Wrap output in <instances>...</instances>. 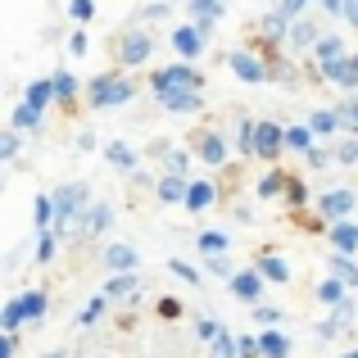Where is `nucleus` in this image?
<instances>
[{
  "instance_id": "7c9ffc66",
  "label": "nucleus",
  "mask_w": 358,
  "mask_h": 358,
  "mask_svg": "<svg viewBox=\"0 0 358 358\" xmlns=\"http://www.w3.org/2000/svg\"><path fill=\"white\" fill-rule=\"evenodd\" d=\"M195 245H200V259H218V254L231 250V236H227V231H218V227H204L200 236H195Z\"/></svg>"
},
{
  "instance_id": "79ce46f5",
  "label": "nucleus",
  "mask_w": 358,
  "mask_h": 358,
  "mask_svg": "<svg viewBox=\"0 0 358 358\" xmlns=\"http://www.w3.org/2000/svg\"><path fill=\"white\" fill-rule=\"evenodd\" d=\"M55 254H59V236H55V231H41V236H36V250H32L36 268H45V263H55Z\"/></svg>"
},
{
  "instance_id": "e433bc0d",
  "label": "nucleus",
  "mask_w": 358,
  "mask_h": 358,
  "mask_svg": "<svg viewBox=\"0 0 358 358\" xmlns=\"http://www.w3.org/2000/svg\"><path fill=\"white\" fill-rule=\"evenodd\" d=\"M317 69H327V64H341L345 59V41H341V32H327L322 41H317Z\"/></svg>"
},
{
  "instance_id": "aec40b11",
  "label": "nucleus",
  "mask_w": 358,
  "mask_h": 358,
  "mask_svg": "<svg viewBox=\"0 0 358 358\" xmlns=\"http://www.w3.org/2000/svg\"><path fill=\"white\" fill-rule=\"evenodd\" d=\"M259 36L268 45H286L290 41V18L281 14V9H268V14L259 18Z\"/></svg>"
},
{
  "instance_id": "4c0bfd02",
  "label": "nucleus",
  "mask_w": 358,
  "mask_h": 358,
  "mask_svg": "<svg viewBox=\"0 0 358 358\" xmlns=\"http://www.w3.org/2000/svg\"><path fill=\"white\" fill-rule=\"evenodd\" d=\"M32 222H36V236H41V231H55V200L50 195H36L32 200Z\"/></svg>"
},
{
  "instance_id": "7ed1b4c3",
  "label": "nucleus",
  "mask_w": 358,
  "mask_h": 358,
  "mask_svg": "<svg viewBox=\"0 0 358 358\" xmlns=\"http://www.w3.org/2000/svg\"><path fill=\"white\" fill-rule=\"evenodd\" d=\"M150 87H155V96H164V91H204V73L177 59V64H168V69L150 73Z\"/></svg>"
},
{
  "instance_id": "09e8293b",
  "label": "nucleus",
  "mask_w": 358,
  "mask_h": 358,
  "mask_svg": "<svg viewBox=\"0 0 358 358\" xmlns=\"http://www.w3.org/2000/svg\"><path fill=\"white\" fill-rule=\"evenodd\" d=\"M331 159H336V150H327V145H313V150L304 155V168H308V173H322V168L331 164Z\"/></svg>"
},
{
  "instance_id": "b1692460",
  "label": "nucleus",
  "mask_w": 358,
  "mask_h": 358,
  "mask_svg": "<svg viewBox=\"0 0 358 358\" xmlns=\"http://www.w3.org/2000/svg\"><path fill=\"white\" fill-rule=\"evenodd\" d=\"M155 195H159V204H186V195H191V177H168V173H159Z\"/></svg>"
},
{
  "instance_id": "1a4fd4ad",
  "label": "nucleus",
  "mask_w": 358,
  "mask_h": 358,
  "mask_svg": "<svg viewBox=\"0 0 358 358\" xmlns=\"http://www.w3.org/2000/svg\"><path fill=\"white\" fill-rule=\"evenodd\" d=\"M354 317H358V304H354V299H345L341 308H327V317L313 327V336H317V341H341V336L354 331Z\"/></svg>"
},
{
  "instance_id": "2eb2a0df",
  "label": "nucleus",
  "mask_w": 358,
  "mask_h": 358,
  "mask_svg": "<svg viewBox=\"0 0 358 358\" xmlns=\"http://www.w3.org/2000/svg\"><path fill=\"white\" fill-rule=\"evenodd\" d=\"M213 204H218V182H209V177H191V195H186L182 209L191 213V218H200V213H209Z\"/></svg>"
},
{
  "instance_id": "cd10ccee",
  "label": "nucleus",
  "mask_w": 358,
  "mask_h": 358,
  "mask_svg": "<svg viewBox=\"0 0 358 358\" xmlns=\"http://www.w3.org/2000/svg\"><path fill=\"white\" fill-rule=\"evenodd\" d=\"M114 227V209H109V204H91V213H87V222H82V231L78 236H105V231Z\"/></svg>"
},
{
  "instance_id": "603ef678",
  "label": "nucleus",
  "mask_w": 358,
  "mask_h": 358,
  "mask_svg": "<svg viewBox=\"0 0 358 358\" xmlns=\"http://www.w3.org/2000/svg\"><path fill=\"white\" fill-rule=\"evenodd\" d=\"M69 18L73 23H91L96 18V0H69Z\"/></svg>"
},
{
  "instance_id": "0e129e2a",
  "label": "nucleus",
  "mask_w": 358,
  "mask_h": 358,
  "mask_svg": "<svg viewBox=\"0 0 358 358\" xmlns=\"http://www.w3.org/2000/svg\"><path fill=\"white\" fill-rule=\"evenodd\" d=\"M317 5L327 9V14H336V18H345V0H317Z\"/></svg>"
},
{
  "instance_id": "8fccbe9b",
  "label": "nucleus",
  "mask_w": 358,
  "mask_h": 358,
  "mask_svg": "<svg viewBox=\"0 0 358 358\" xmlns=\"http://www.w3.org/2000/svg\"><path fill=\"white\" fill-rule=\"evenodd\" d=\"M336 114H341L345 131H350V136H358V96H354V100H341V105H336Z\"/></svg>"
},
{
  "instance_id": "49530a36",
  "label": "nucleus",
  "mask_w": 358,
  "mask_h": 358,
  "mask_svg": "<svg viewBox=\"0 0 358 358\" xmlns=\"http://www.w3.org/2000/svg\"><path fill=\"white\" fill-rule=\"evenodd\" d=\"M195 336H200L204 345H213L222 336V322H218V317H209V313H200V317H195Z\"/></svg>"
},
{
  "instance_id": "3c124183",
  "label": "nucleus",
  "mask_w": 358,
  "mask_h": 358,
  "mask_svg": "<svg viewBox=\"0 0 358 358\" xmlns=\"http://www.w3.org/2000/svg\"><path fill=\"white\" fill-rule=\"evenodd\" d=\"M336 164H345V168L358 164V136H345L341 145H336Z\"/></svg>"
},
{
  "instance_id": "a878e982",
  "label": "nucleus",
  "mask_w": 358,
  "mask_h": 358,
  "mask_svg": "<svg viewBox=\"0 0 358 358\" xmlns=\"http://www.w3.org/2000/svg\"><path fill=\"white\" fill-rule=\"evenodd\" d=\"M105 159L118 168V173H131V177L141 173V159H136V150H131L127 141H109V145H105Z\"/></svg>"
},
{
  "instance_id": "052dcab7",
  "label": "nucleus",
  "mask_w": 358,
  "mask_h": 358,
  "mask_svg": "<svg viewBox=\"0 0 358 358\" xmlns=\"http://www.w3.org/2000/svg\"><path fill=\"white\" fill-rule=\"evenodd\" d=\"M18 354V336H0V358H14Z\"/></svg>"
},
{
  "instance_id": "ea45409f",
  "label": "nucleus",
  "mask_w": 358,
  "mask_h": 358,
  "mask_svg": "<svg viewBox=\"0 0 358 358\" xmlns=\"http://www.w3.org/2000/svg\"><path fill=\"white\" fill-rule=\"evenodd\" d=\"M168 272H173V277H177V281H182V286H200V281H204V272H200V268H195V263H186V259H177V254H173V259H168Z\"/></svg>"
},
{
  "instance_id": "f704fd0d",
  "label": "nucleus",
  "mask_w": 358,
  "mask_h": 358,
  "mask_svg": "<svg viewBox=\"0 0 358 358\" xmlns=\"http://www.w3.org/2000/svg\"><path fill=\"white\" fill-rule=\"evenodd\" d=\"M259 345H263V358H290V350H295L281 327H277V331H259Z\"/></svg>"
},
{
  "instance_id": "20e7f679",
  "label": "nucleus",
  "mask_w": 358,
  "mask_h": 358,
  "mask_svg": "<svg viewBox=\"0 0 358 358\" xmlns=\"http://www.w3.org/2000/svg\"><path fill=\"white\" fill-rule=\"evenodd\" d=\"M354 209H358V191H354V186H336V191H322V195H317V213H322L327 227L350 222Z\"/></svg>"
},
{
  "instance_id": "338daca9",
  "label": "nucleus",
  "mask_w": 358,
  "mask_h": 358,
  "mask_svg": "<svg viewBox=\"0 0 358 358\" xmlns=\"http://www.w3.org/2000/svg\"><path fill=\"white\" fill-rule=\"evenodd\" d=\"M341 358H358V345H354V350H345V354H341Z\"/></svg>"
},
{
  "instance_id": "f03ea898",
  "label": "nucleus",
  "mask_w": 358,
  "mask_h": 358,
  "mask_svg": "<svg viewBox=\"0 0 358 358\" xmlns=\"http://www.w3.org/2000/svg\"><path fill=\"white\" fill-rule=\"evenodd\" d=\"M131 96H136V82H131L122 69L96 73V78L87 82V105L96 109V114H109V109H122V105H131Z\"/></svg>"
},
{
  "instance_id": "c85d7f7f",
  "label": "nucleus",
  "mask_w": 358,
  "mask_h": 358,
  "mask_svg": "<svg viewBox=\"0 0 358 358\" xmlns=\"http://www.w3.org/2000/svg\"><path fill=\"white\" fill-rule=\"evenodd\" d=\"M18 295H23V304H27V327H41L45 322V313H50V295H45L41 286H27V290H18Z\"/></svg>"
},
{
  "instance_id": "4be33fe9",
  "label": "nucleus",
  "mask_w": 358,
  "mask_h": 358,
  "mask_svg": "<svg viewBox=\"0 0 358 358\" xmlns=\"http://www.w3.org/2000/svg\"><path fill=\"white\" fill-rule=\"evenodd\" d=\"M23 327H27V304L23 295H9L5 308H0V336H18Z\"/></svg>"
},
{
  "instance_id": "72a5a7b5",
  "label": "nucleus",
  "mask_w": 358,
  "mask_h": 358,
  "mask_svg": "<svg viewBox=\"0 0 358 358\" xmlns=\"http://www.w3.org/2000/svg\"><path fill=\"white\" fill-rule=\"evenodd\" d=\"M313 145H317V136H313L308 122H290V127H286V150H290V155H308Z\"/></svg>"
},
{
  "instance_id": "c9c22d12",
  "label": "nucleus",
  "mask_w": 358,
  "mask_h": 358,
  "mask_svg": "<svg viewBox=\"0 0 358 358\" xmlns=\"http://www.w3.org/2000/svg\"><path fill=\"white\" fill-rule=\"evenodd\" d=\"M313 295H317V304H327V308H341L345 299H350V286H345V281H336V277H322V286H317Z\"/></svg>"
},
{
  "instance_id": "58836bf2",
  "label": "nucleus",
  "mask_w": 358,
  "mask_h": 358,
  "mask_svg": "<svg viewBox=\"0 0 358 358\" xmlns=\"http://www.w3.org/2000/svg\"><path fill=\"white\" fill-rule=\"evenodd\" d=\"M250 322L259 327V331H277V327L286 322V313H281V308H272V304H259V308H250Z\"/></svg>"
},
{
  "instance_id": "e2e57ef3",
  "label": "nucleus",
  "mask_w": 358,
  "mask_h": 358,
  "mask_svg": "<svg viewBox=\"0 0 358 358\" xmlns=\"http://www.w3.org/2000/svg\"><path fill=\"white\" fill-rule=\"evenodd\" d=\"M345 23L358 32V0H345Z\"/></svg>"
},
{
  "instance_id": "6e6d98bb",
  "label": "nucleus",
  "mask_w": 358,
  "mask_h": 358,
  "mask_svg": "<svg viewBox=\"0 0 358 358\" xmlns=\"http://www.w3.org/2000/svg\"><path fill=\"white\" fill-rule=\"evenodd\" d=\"M277 9H281V14H286V18H290V23H295V18H304V9H308V0H281V5H277Z\"/></svg>"
},
{
  "instance_id": "412c9836",
  "label": "nucleus",
  "mask_w": 358,
  "mask_h": 358,
  "mask_svg": "<svg viewBox=\"0 0 358 358\" xmlns=\"http://www.w3.org/2000/svg\"><path fill=\"white\" fill-rule=\"evenodd\" d=\"M159 105H164L168 114H200L204 109V91H164Z\"/></svg>"
},
{
  "instance_id": "bb28decb",
  "label": "nucleus",
  "mask_w": 358,
  "mask_h": 358,
  "mask_svg": "<svg viewBox=\"0 0 358 358\" xmlns=\"http://www.w3.org/2000/svg\"><path fill=\"white\" fill-rule=\"evenodd\" d=\"M23 105H32L36 114H45V109L55 105V82H50V78H36V82H27V91H23Z\"/></svg>"
},
{
  "instance_id": "864d4df0",
  "label": "nucleus",
  "mask_w": 358,
  "mask_h": 358,
  "mask_svg": "<svg viewBox=\"0 0 358 358\" xmlns=\"http://www.w3.org/2000/svg\"><path fill=\"white\" fill-rule=\"evenodd\" d=\"M236 350H241V358H263L259 336H236Z\"/></svg>"
},
{
  "instance_id": "a19ab883",
  "label": "nucleus",
  "mask_w": 358,
  "mask_h": 358,
  "mask_svg": "<svg viewBox=\"0 0 358 358\" xmlns=\"http://www.w3.org/2000/svg\"><path fill=\"white\" fill-rule=\"evenodd\" d=\"M105 308H109V299L96 295V299H87V304L78 308V317H73V322H78V327H96L100 317H105Z\"/></svg>"
},
{
  "instance_id": "774afa93",
  "label": "nucleus",
  "mask_w": 358,
  "mask_h": 358,
  "mask_svg": "<svg viewBox=\"0 0 358 358\" xmlns=\"http://www.w3.org/2000/svg\"><path fill=\"white\" fill-rule=\"evenodd\" d=\"M272 5H281V0H272Z\"/></svg>"
},
{
  "instance_id": "bf43d9fd",
  "label": "nucleus",
  "mask_w": 358,
  "mask_h": 358,
  "mask_svg": "<svg viewBox=\"0 0 358 358\" xmlns=\"http://www.w3.org/2000/svg\"><path fill=\"white\" fill-rule=\"evenodd\" d=\"M159 317H182V304L177 299H159Z\"/></svg>"
},
{
  "instance_id": "a211bd4d",
  "label": "nucleus",
  "mask_w": 358,
  "mask_h": 358,
  "mask_svg": "<svg viewBox=\"0 0 358 358\" xmlns=\"http://www.w3.org/2000/svg\"><path fill=\"white\" fill-rule=\"evenodd\" d=\"M254 268L263 272V281H268V286H290V263L281 259L277 250H263L259 259H254Z\"/></svg>"
},
{
  "instance_id": "39448f33",
  "label": "nucleus",
  "mask_w": 358,
  "mask_h": 358,
  "mask_svg": "<svg viewBox=\"0 0 358 358\" xmlns=\"http://www.w3.org/2000/svg\"><path fill=\"white\" fill-rule=\"evenodd\" d=\"M227 69L236 73V82H245V87H263V82H272V64L263 59V55H254V50H231Z\"/></svg>"
},
{
  "instance_id": "dca6fc26",
  "label": "nucleus",
  "mask_w": 358,
  "mask_h": 358,
  "mask_svg": "<svg viewBox=\"0 0 358 358\" xmlns=\"http://www.w3.org/2000/svg\"><path fill=\"white\" fill-rule=\"evenodd\" d=\"M322 27L313 23V18H295L290 23V41H286V50L290 55H304V50H317V41H322Z\"/></svg>"
},
{
  "instance_id": "2f4dec72",
  "label": "nucleus",
  "mask_w": 358,
  "mask_h": 358,
  "mask_svg": "<svg viewBox=\"0 0 358 358\" xmlns=\"http://www.w3.org/2000/svg\"><path fill=\"white\" fill-rule=\"evenodd\" d=\"M327 277H336V281H345L350 290H358V263L345 259V254H327Z\"/></svg>"
},
{
  "instance_id": "4468645a",
  "label": "nucleus",
  "mask_w": 358,
  "mask_h": 358,
  "mask_svg": "<svg viewBox=\"0 0 358 358\" xmlns=\"http://www.w3.org/2000/svg\"><path fill=\"white\" fill-rule=\"evenodd\" d=\"M105 272H109V277H122V272H141V250H136V245H122V241L105 245Z\"/></svg>"
},
{
  "instance_id": "393cba45",
  "label": "nucleus",
  "mask_w": 358,
  "mask_h": 358,
  "mask_svg": "<svg viewBox=\"0 0 358 358\" xmlns=\"http://www.w3.org/2000/svg\"><path fill=\"white\" fill-rule=\"evenodd\" d=\"M286 186H290V173L268 168V173L259 177V186H254V195H259V200H286Z\"/></svg>"
},
{
  "instance_id": "680f3d73",
  "label": "nucleus",
  "mask_w": 358,
  "mask_h": 358,
  "mask_svg": "<svg viewBox=\"0 0 358 358\" xmlns=\"http://www.w3.org/2000/svg\"><path fill=\"white\" fill-rule=\"evenodd\" d=\"M78 150H82V155H91V150H100V136H91V131H82V136H78Z\"/></svg>"
},
{
  "instance_id": "de8ad7c7",
  "label": "nucleus",
  "mask_w": 358,
  "mask_h": 358,
  "mask_svg": "<svg viewBox=\"0 0 358 358\" xmlns=\"http://www.w3.org/2000/svg\"><path fill=\"white\" fill-rule=\"evenodd\" d=\"M286 204H290L295 213L308 204V186H304V177H290V186H286Z\"/></svg>"
},
{
  "instance_id": "a18cd8bd",
  "label": "nucleus",
  "mask_w": 358,
  "mask_h": 358,
  "mask_svg": "<svg viewBox=\"0 0 358 358\" xmlns=\"http://www.w3.org/2000/svg\"><path fill=\"white\" fill-rule=\"evenodd\" d=\"M204 272H209V277H218V281H231L241 268L227 259V254H218V259H204Z\"/></svg>"
},
{
  "instance_id": "9d476101",
  "label": "nucleus",
  "mask_w": 358,
  "mask_h": 358,
  "mask_svg": "<svg viewBox=\"0 0 358 358\" xmlns=\"http://www.w3.org/2000/svg\"><path fill=\"white\" fill-rule=\"evenodd\" d=\"M227 290H231V299H241V304L259 308V304H263V290H268V281H263L259 268H241L236 277L227 281Z\"/></svg>"
},
{
  "instance_id": "9b49d317",
  "label": "nucleus",
  "mask_w": 358,
  "mask_h": 358,
  "mask_svg": "<svg viewBox=\"0 0 358 358\" xmlns=\"http://www.w3.org/2000/svg\"><path fill=\"white\" fill-rule=\"evenodd\" d=\"M222 14H227L222 0H186V23H195L204 36H213V27L222 23Z\"/></svg>"
},
{
  "instance_id": "ddd939ff",
  "label": "nucleus",
  "mask_w": 358,
  "mask_h": 358,
  "mask_svg": "<svg viewBox=\"0 0 358 358\" xmlns=\"http://www.w3.org/2000/svg\"><path fill=\"white\" fill-rule=\"evenodd\" d=\"M195 155H200L209 168H222L231 159V145H227V136L213 127V131H200V136H195Z\"/></svg>"
},
{
  "instance_id": "37998d69",
  "label": "nucleus",
  "mask_w": 358,
  "mask_h": 358,
  "mask_svg": "<svg viewBox=\"0 0 358 358\" xmlns=\"http://www.w3.org/2000/svg\"><path fill=\"white\" fill-rule=\"evenodd\" d=\"M254 127H259V118L241 114V122H236V150H241V155H250V159H254Z\"/></svg>"
},
{
  "instance_id": "473e14b6",
  "label": "nucleus",
  "mask_w": 358,
  "mask_h": 358,
  "mask_svg": "<svg viewBox=\"0 0 358 358\" xmlns=\"http://www.w3.org/2000/svg\"><path fill=\"white\" fill-rule=\"evenodd\" d=\"M9 127H14V131H32V136H36V131L45 127V114H36L32 105H14V109H9Z\"/></svg>"
},
{
  "instance_id": "69168bd1",
  "label": "nucleus",
  "mask_w": 358,
  "mask_h": 358,
  "mask_svg": "<svg viewBox=\"0 0 358 358\" xmlns=\"http://www.w3.org/2000/svg\"><path fill=\"white\" fill-rule=\"evenodd\" d=\"M41 358H69V354H64V350H50V354H41Z\"/></svg>"
},
{
  "instance_id": "f257e3e1",
  "label": "nucleus",
  "mask_w": 358,
  "mask_h": 358,
  "mask_svg": "<svg viewBox=\"0 0 358 358\" xmlns=\"http://www.w3.org/2000/svg\"><path fill=\"white\" fill-rule=\"evenodd\" d=\"M50 200H55V236L69 241L73 231H82V222H87V213H91V191L87 186L64 182V186L50 191Z\"/></svg>"
},
{
  "instance_id": "5701e85b",
  "label": "nucleus",
  "mask_w": 358,
  "mask_h": 358,
  "mask_svg": "<svg viewBox=\"0 0 358 358\" xmlns=\"http://www.w3.org/2000/svg\"><path fill=\"white\" fill-rule=\"evenodd\" d=\"M50 82H55V105L73 109V100H78V91H82L78 73H73V69H55V73H50Z\"/></svg>"
},
{
  "instance_id": "13d9d810",
  "label": "nucleus",
  "mask_w": 358,
  "mask_h": 358,
  "mask_svg": "<svg viewBox=\"0 0 358 358\" xmlns=\"http://www.w3.org/2000/svg\"><path fill=\"white\" fill-rule=\"evenodd\" d=\"M159 18H168V5H164V0H155V5H145V23H159Z\"/></svg>"
},
{
  "instance_id": "c03bdc74",
  "label": "nucleus",
  "mask_w": 358,
  "mask_h": 358,
  "mask_svg": "<svg viewBox=\"0 0 358 358\" xmlns=\"http://www.w3.org/2000/svg\"><path fill=\"white\" fill-rule=\"evenodd\" d=\"M18 150H23V131L5 127V131H0V164H14Z\"/></svg>"
},
{
  "instance_id": "6e6552de",
  "label": "nucleus",
  "mask_w": 358,
  "mask_h": 358,
  "mask_svg": "<svg viewBox=\"0 0 358 358\" xmlns=\"http://www.w3.org/2000/svg\"><path fill=\"white\" fill-rule=\"evenodd\" d=\"M168 45L177 50V59H182V64H195L204 50H209V36H204L195 23H177L173 32H168Z\"/></svg>"
},
{
  "instance_id": "f8f14e48",
  "label": "nucleus",
  "mask_w": 358,
  "mask_h": 358,
  "mask_svg": "<svg viewBox=\"0 0 358 358\" xmlns=\"http://www.w3.org/2000/svg\"><path fill=\"white\" fill-rule=\"evenodd\" d=\"M100 295L109 304H141V272H122V277H109L100 286Z\"/></svg>"
},
{
  "instance_id": "f3484780",
  "label": "nucleus",
  "mask_w": 358,
  "mask_h": 358,
  "mask_svg": "<svg viewBox=\"0 0 358 358\" xmlns=\"http://www.w3.org/2000/svg\"><path fill=\"white\" fill-rule=\"evenodd\" d=\"M317 78L331 82V87H341V91H358V55H345L341 64H327V69H317Z\"/></svg>"
},
{
  "instance_id": "423d86ee",
  "label": "nucleus",
  "mask_w": 358,
  "mask_h": 358,
  "mask_svg": "<svg viewBox=\"0 0 358 358\" xmlns=\"http://www.w3.org/2000/svg\"><path fill=\"white\" fill-rule=\"evenodd\" d=\"M281 155H286V127L272 118H259V127H254V159L277 164Z\"/></svg>"
},
{
  "instance_id": "c756f323",
  "label": "nucleus",
  "mask_w": 358,
  "mask_h": 358,
  "mask_svg": "<svg viewBox=\"0 0 358 358\" xmlns=\"http://www.w3.org/2000/svg\"><path fill=\"white\" fill-rule=\"evenodd\" d=\"M308 127H313L317 141H327V136H336V131H345V122H341V114H336V105H331V109H313V114H308Z\"/></svg>"
},
{
  "instance_id": "6ab92c4d",
  "label": "nucleus",
  "mask_w": 358,
  "mask_h": 358,
  "mask_svg": "<svg viewBox=\"0 0 358 358\" xmlns=\"http://www.w3.org/2000/svg\"><path fill=\"white\" fill-rule=\"evenodd\" d=\"M327 245H331V254H345V259H354L358 254V222H336V227H327Z\"/></svg>"
},
{
  "instance_id": "5fc2aeb1",
  "label": "nucleus",
  "mask_w": 358,
  "mask_h": 358,
  "mask_svg": "<svg viewBox=\"0 0 358 358\" xmlns=\"http://www.w3.org/2000/svg\"><path fill=\"white\" fill-rule=\"evenodd\" d=\"M272 82H281V87H295V69H290V64L286 59H277V64H272Z\"/></svg>"
},
{
  "instance_id": "4d7b16f0",
  "label": "nucleus",
  "mask_w": 358,
  "mask_h": 358,
  "mask_svg": "<svg viewBox=\"0 0 358 358\" xmlns=\"http://www.w3.org/2000/svg\"><path fill=\"white\" fill-rule=\"evenodd\" d=\"M69 50H73V59H82L87 55V32H69Z\"/></svg>"
},
{
  "instance_id": "0eeeda50",
  "label": "nucleus",
  "mask_w": 358,
  "mask_h": 358,
  "mask_svg": "<svg viewBox=\"0 0 358 358\" xmlns=\"http://www.w3.org/2000/svg\"><path fill=\"white\" fill-rule=\"evenodd\" d=\"M150 55H155V36L145 27H131V32L118 36V69H141Z\"/></svg>"
}]
</instances>
